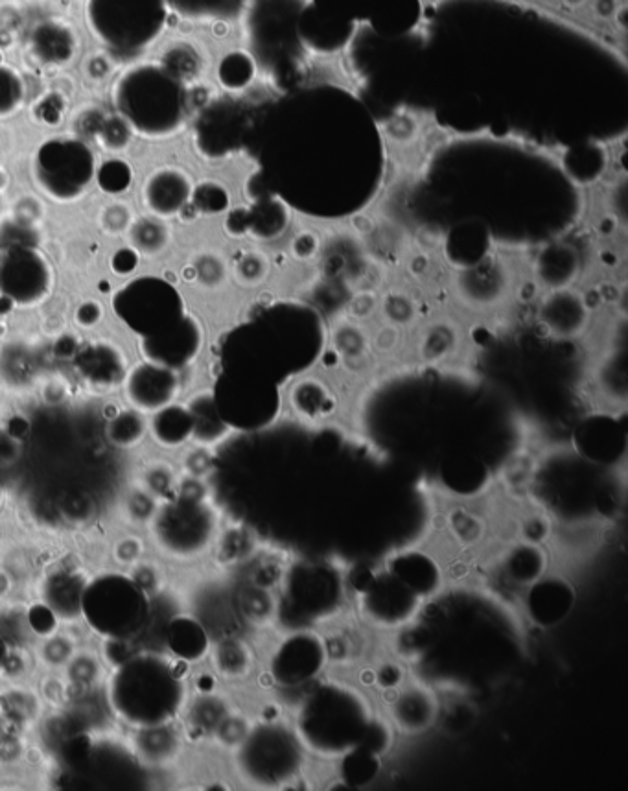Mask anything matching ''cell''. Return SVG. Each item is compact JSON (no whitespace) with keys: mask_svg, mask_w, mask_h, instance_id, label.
<instances>
[{"mask_svg":"<svg viewBox=\"0 0 628 791\" xmlns=\"http://www.w3.org/2000/svg\"><path fill=\"white\" fill-rule=\"evenodd\" d=\"M183 699L185 688L174 666L155 653H137L122 662L109 683L111 709L137 729L170 723Z\"/></svg>","mask_w":628,"mask_h":791,"instance_id":"cell-1","label":"cell"},{"mask_svg":"<svg viewBox=\"0 0 628 791\" xmlns=\"http://www.w3.org/2000/svg\"><path fill=\"white\" fill-rule=\"evenodd\" d=\"M115 106L118 117L135 133L163 139L181 130L187 117V91L159 63H140L118 78Z\"/></svg>","mask_w":628,"mask_h":791,"instance_id":"cell-2","label":"cell"},{"mask_svg":"<svg viewBox=\"0 0 628 791\" xmlns=\"http://www.w3.org/2000/svg\"><path fill=\"white\" fill-rule=\"evenodd\" d=\"M82 616L100 637L135 640L150 622V600L137 579L102 574L83 589Z\"/></svg>","mask_w":628,"mask_h":791,"instance_id":"cell-3","label":"cell"},{"mask_svg":"<svg viewBox=\"0 0 628 791\" xmlns=\"http://www.w3.org/2000/svg\"><path fill=\"white\" fill-rule=\"evenodd\" d=\"M94 36L113 50L137 52L153 43L166 23V0H89Z\"/></svg>","mask_w":628,"mask_h":791,"instance_id":"cell-4","label":"cell"},{"mask_svg":"<svg viewBox=\"0 0 628 791\" xmlns=\"http://www.w3.org/2000/svg\"><path fill=\"white\" fill-rule=\"evenodd\" d=\"M32 172L48 198L59 203L78 200L96 176L93 150L80 139H50L37 148Z\"/></svg>","mask_w":628,"mask_h":791,"instance_id":"cell-5","label":"cell"},{"mask_svg":"<svg viewBox=\"0 0 628 791\" xmlns=\"http://www.w3.org/2000/svg\"><path fill=\"white\" fill-rule=\"evenodd\" d=\"M117 318L140 338L166 331L185 316L183 297L161 277H139L113 297Z\"/></svg>","mask_w":628,"mask_h":791,"instance_id":"cell-6","label":"cell"},{"mask_svg":"<svg viewBox=\"0 0 628 791\" xmlns=\"http://www.w3.org/2000/svg\"><path fill=\"white\" fill-rule=\"evenodd\" d=\"M214 530L212 513L198 498L181 496L159 511L155 535L168 552L177 555L198 554L209 543Z\"/></svg>","mask_w":628,"mask_h":791,"instance_id":"cell-7","label":"cell"},{"mask_svg":"<svg viewBox=\"0 0 628 791\" xmlns=\"http://www.w3.org/2000/svg\"><path fill=\"white\" fill-rule=\"evenodd\" d=\"M52 273L32 246H12L0 259V294L21 307L39 305L50 292Z\"/></svg>","mask_w":628,"mask_h":791,"instance_id":"cell-8","label":"cell"},{"mask_svg":"<svg viewBox=\"0 0 628 791\" xmlns=\"http://www.w3.org/2000/svg\"><path fill=\"white\" fill-rule=\"evenodd\" d=\"M203 332L198 321L183 316L170 329L140 338V351L148 362L170 369L187 367L201 351Z\"/></svg>","mask_w":628,"mask_h":791,"instance_id":"cell-9","label":"cell"},{"mask_svg":"<svg viewBox=\"0 0 628 791\" xmlns=\"http://www.w3.org/2000/svg\"><path fill=\"white\" fill-rule=\"evenodd\" d=\"M179 391V378L174 369L153 362L133 367L126 377V395L140 412H157L172 404Z\"/></svg>","mask_w":628,"mask_h":791,"instance_id":"cell-10","label":"cell"},{"mask_svg":"<svg viewBox=\"0 0 628 791\" xmlns=\"http://www.w3.org/2000/svg\"><path fill=\"white\" fill-rule=\"evenodd\" d=\"M194 185L179 168H159L144 185V201L157 218H172L183 213L192 200Z\"/></svg>","mask_w":628,"mask_h":791,"instance_id":"cell-11","label":"cell"},{"mask_svg":"<svg viewBox=\"0 0 628 791\" xmlns=\"http://www.w3.org/2000/svg\"><path fill=\"white\" fill-rule=\"evenodd\" d=\"M87 581L74 572H56L45 581L43 603L59 620H74L82 616V596Z\"/></svg>","mask_w":628,"mask_h":791,"instance_id":"cell-12","label":"cell"},{"mask_svg":"<svg viewBox=\"0 0 628 791\" xmlns=\"http://www.w3.org/2000/svg\"><path fill=\"white\" fill-rule=\"evenodd\" d=\"M301 34L310 48L321 52H336L350 37V23H343L339 17L328 13L314 12V6L303 12Z\"/></svg>","mask_w":628,"mask_h":791,"instance_id":"cell-13","label":"cell"},{"mask_svg":"<svg viewBox=\"0 0 628 791\" xmlns=\"http://www.w3.org/2000/svg\"><path fill=\"white\" fill-rule=\"evenodd\" d=\"M30 48L41 63L65 65L76 54V39L69 28L61 24L43 23L35 28Z\"/></svg>","mask_w":628,"mask_h":791,"instance_id":"cell-14","label":"cell"},{"mask_svg":"<svg viewBox=\"0 0 628 791\" xmlns=\"http://www.w3.org/2000/svg\"><path fill=\"white\" fill-rule=\"evenodd\" d=\"M76 366L83 377L96 386H113L124 377L122 355L109 345L87 347L76 358Z\"/></svg>","mask_w":628,"mask_h":791,"instance_id":"cell-15","label":"cell"},{"mask_svg":"<svg viewBox=\"0 0 628 791\" xmlns=\"http://www.w3.org/2000/svg\"><path fill=\"white\" fill-rule=\"evenodd\" d=\"M166 642L174 655L183 661H198L209 648V637L198 620L175 616L166 627Z\"/></svg>","mask_w":628,"mask_h":791,"instance_id":"cell-16","label":"cell"},{"mask_svg":"<svg viewBox=\"0 0 628 791\" xmlns=\"http://www.w3.org/2000/svg\"><path fill=\"white\" fill-rule=\"evenodd\" d=\"M187 408L192 417V437L199 445H214L227 434L229 425L221 419L212 393H199L190 399Z\"/></svg>","mask_w":628,"mask_h":791,"instance_id":"cell-17","label":"cell"},{"mask_svg":"<svg viewBox=\"0 0 628 791\" xmlns=\"http://www.w3.org/2000/svg\"><path fill=\"white\" fill-rule=\"evenodd\" d=\"M152 434L163 447L174 449L192 437V417L187 406L166 404L153 412Z\"/></svg>","mask_w":628,"mask_h":791,"instance_id":"cell-18","label":"cell"},{"mask_svg":"<svg viewBox=\"0 0 628 791\" xmlns=\"http://www.w3.org/2000/svg\"><path fill=\"white\" fill-rule=\"evenodd\" d=\"M177 749H179V738L168 727V723L139 729L137 751L142 758L150 762H164L174 758Z\"/></svg>","mask_w":628,"mask_h":791,"instance_id":"cell-19","label":"cell"},{"mask_svg":"<svg viewBox=\"0 0 628 791\" xmlns=\"http://www.w3.org/2000/svg\"><path fill=\"white\" fill-rule=\"evenodd\" d=\"M256 63L249 52L231 50L218 65V82L227 91H244L255 80Z\"/></svg>","mask_w":628,"mask_h":791,"instance_id":"cell-20","label":"cell"},{"mask_svg":"<svg viewBox=\"0 0 628 791\" xmlns=\"http://www.w3.org/2000/svg\"><path fill=\"white\" fill-rule=\"evenodd\" d=\"M164 71L170 72L175 80L181 83L194 80L201 71V58H199L198 50L187 45V43H177L168 48L161 58V63Z\"/></svg>","mask_w":628,"mask_h":791,"instance_id":"cell-21","label":"cell"},{"mask_svg":"<svg viewBox=\"0 0 628 791\" xmlns=\"http://www.w3.org/2000/svg\"><path fill=\"white\" fill-rule=\"evenodd\" d=\"M146 434V421L137 410H126L120 412L111 419L107 426V437L113 445L128 449L137 445L140 439Z\"/></svg>","mask_w":628,"mask_h":791,"instance_id":"cell-22","label":"cell"},{"mask_svg":"<svg viewBox=\"0 0 628 791\" xmlns=\"http://www.w3.org/2000/svg\"><path fill=\"white\" fill-rule=\"evenodd\" d=\"M131 244L142 253H157L168 244V229L157 220H140L131 227Z\"/></svg>","mask_w":628,"mask_h":791,"instance_id":"cell-23","label":"cell"},{"mask_svg":"<svg viewBox=\"0 0 628 791\" xmlns=\"http://www.w3.org/2000/svg\"><path fill=\"white\" fill-rule=\"evenodd\" d=\"M24 100V85L17 72L0 65V119H8L19 111Z\"/></svg>","mask_w":628,"mask_h":791,"instance_id":"cell-24","label":"cell"},{"mask_svg":"<svg viewBox=\"0 0 628 791\" xmlns=\"http://www.w3.org/2000/svg\"><path fill=\"white\" fill-rule=\"evenodd\" d=\"M131 179H133L131 166L126 161H120V159H109L96 172V181H98L100 189L107 192V194H122V192H126L129 189V185H131Z\"/></svg>","mask_w":628,"mask_h":791,"instance_id":"cell-25","label":"cell"},{"mask_svg":"<svg viewBox=\"0 0 628 791\" xmlns=\"http://www.w3.org/2000/svg\"><path fill=\"white\" fill-rule=\"evenodd\" d=\"M384 314L389 319L391 325L395 327H406L417 321L419 310L415 301L402 292H391L384 299Z\"/></svg>","mask_w":628,"mask_h":791,"instance_id":"cell-26","label":"cell"},{"mask_svg":"<svg viewBox=\"0 0 628 791\" xmlns=\"http://www.w3.org/2000/svg\"><path fill=\"white\" fill-rule=\"evenodd\" d=\"M227 190L221 187L220 183H201L199 187L192 192V200L190 203L194 205V209H198L199 213L214 214L220 213L227 207Z\"/></svg>","mask_w":628,"mask_h":791,"instance_id":"cell-27","label":"cell"},{"mask_svg":"<svg viewBox=\"0 0 628 791\" xmlns=\"http://www.w3.org/2000/svg\"><path fill=\"white\" fill-rule=\"evenodd\" d=\"M131 133L133 130L129 128L128 122L122 117H104L96 137H98V141L102 142L104 148L111 152H118L128 146Z\"/></svg>","mask_w":628,"mask_h":791,"instance_id":"cell-28","label":"cell"},{"mask_svg":"<svg viewBox=\"0 0 628 791\" xmlns=\"http://www.w3.org/2000/svg\"><path fill=\"white\" fill-rule=\"evenodd\" d=\"M236 273H238V279L242 283L247 284V286H256V284L266 281V277H268V257L258 253V251H249L238 262Z\"/></svg>","mask_w":628,"mask_h":791,"instance_id":"cell-29","label":"cell"},{"mask_svg":"<svg viewBox=\"0 0 628 791\" xmlns=\"http://www.w3.org/2000/svg\"><path fill=\"white\" fill-rule=\"evenodd\" d=\"M58 620V616L45 603H37L28 611L30 627L41 637L54 635V631L58 629Z\"/></svg>","mask_w":628,"mask_h":791,"instance_id":"cell-30","label":"cell"},{"mask_svg":"<svg viewBox=\"0 0 628 791\" xmlns=\"http://www.w3.org/2000/svg\"><path fill=\"white\" fill-rule=\"evenodd\" d=\"M196 272L205 286H218L225 279V264L216 255H203L196 262Z\"/></svg>","mask_w":628,"mask_h":791,"instance_id":"cell-31","label":"cell"},{"mask_svg":"<svg viewBox=\"0 0 628 791\" xmlns=\"http://www.w3.org/2000/svg\"><path fill=\"white\" fill-rule=\"evenodd\" d=\"M133 640H122V638H105V657L107 661L111 662L115 668L120 666L122 662L128 661L133 655H137L139 651L131 648Z\"/></svg>","mask_w":628,"mask_h":791,"instance_id":"cell-32","label":"cell"},{"mask_svg":"<svg viewBox=\"0 0 628 791\" xmlns=\"http://www.w3.org/2000/svg\"><path fill=\"white\" fill-rule=\"evenodd\" d=\"M374 310H376V299H374L373 294L361 292V294H358L350 301V318L354 319V321H361V319L373 316Z\"/></svg>","mask_w":628,"mask_h":791,"instance_id":"cell-33","label":"cell"},{"mask_svg":"<svg viewBox=\"0 0 628 791\" xmlns=\"http://www.w3.org/2000/svg\"><path fill=\"white\" fill-rule=\"evenodd\" d=\"M374 347L380 351V353H389V351H393L398 342H400V334H398V327L395 325H385L382 327L380 331L374 334L373 338Z\"/></svg>","mask_w":628,"mask_h":791,"instance_id":"cell-34","label":"cell"},{"mask_svg":"<svg viewBox=\"0 0 628 791\" xmlns=\"http://www.w3.org/2000/svg\"><path fill=\"white\" fill-rule=\"evenodd\" d=\"M129 213L126 207H109L104 213V225L111 231L117 233L128 225Z\"/></svg>","mask_w":628,"mask_h":791,"instance_id":"cell-35","label":"cell"},{"mask_svg":"<svg viewBox=\"0 0 628 791\" xmlns=\"http://www.w3.org/2000/svg\"><path fill=\"white\" fill-rule=\"evenodd\" d=\"M63 115V104L59 102L58 96H48L39 104V117L48 124L58 122Z\"/></svg>","mask_w":628,"mask_h":791,"instance_id":"cell-36","label":"cell"},{"mask_svg":"<svg viewBox=\"0 0 628 791\" xmlns=\"http://www.w3.org/2000/svg\"><path fill=\"white\" fill-rule=\"evenodd\" d=\"M100 318H102V307L96 301L83 303L82 307L78 308V312H76V319H78V323H82L83 327L96 325Z\"/></svg>","mask_w":628,"mask_h":791,"instance_id":"cell-37","label":"cell"},{"mask_svg":"<svg viewBox=\"0 0 628 791\" xmlns=\"http://www.w3.org/2000/svg\"><path fill=\"white\" fill-rule=\"evenodd\" d=\"M137 268L135 249H122L113 259V270L117 273H131Z\"/></svg>","mask_w":628,"mask_h":791,"instance_id":"cell-38","label":"cell"},{"mask_svg":"<svg viewBox=\"0 0 628 791\" xmlns=\"http://www.w3.org/2000/svg\"><path fill=\"white\" fill-rule=\"evenodd\" d=\"M6 661H8V646L0 637V670L6 666Z\"/></svg>","mask_w":628,"mask_h":791,"instance_id":"cell-39","label":"cell"},{"mask_svg":"<svg viewBox=\"0 0 628 791\" xmlns=\"http://www.w3.org/2000/svg\"><path fill=\"white\" fill-rule=\"evenodd\" d=\"M582 0H568V4H581Z\"/></svg>","mask_w":628,"mask_h":791,"instance_id":"cell-40","label":"cell"},{"mask_svg":"<svg viewBox=\"0 0 628 791\" xmlns=\"http://www.w3.org/2000/svg\"><path fill=\"white\" fill-rule=\"evenodd\" d=\"M0 496H2V489H0Z\"/></svg>","mask_w":628,"mask_h":791,"instance_id":"cell-41","label":"cell"}]
</instances>
